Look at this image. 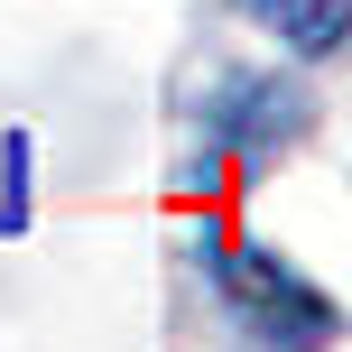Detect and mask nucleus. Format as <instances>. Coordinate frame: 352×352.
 <instances>
[{"instance_id":"nucleus-1","label":"nucleus","mask_w":352,"mask_h":352,"mask_svg":"<svg viewBox=\"0 0 352 352\" xmlns=\"http://www.w3.org/2000/svg\"><path fill=\"white\" fill-rule=\"evenodd\" d=\"M213 287H223V306L241 316L250 343H278V352H324L343 334L334 297H324L316 278H306L297 260H278V250H213Z\"/></svg>"},{"instance_id":"nucleus-2","label":"nucleus","mask_w":352,"mask_h":352,"mask_svg":"<svg viewBox=\"0 0 352 352\" xmlns=\"http://www.w3.org/2000/svg\"><path fill=\"white\" fill-rule=\"evenodd\" d=\"M306 111L316 102H306L297 84H278V74H223V84L204 93V148L232 158V167H260V158H278L306 130Z\"/></svg>"},{"instance_id":"nucleus-3","label":"nucleus","mask_w":352,"mask_h":352,"mask_svg":"<svg viewBox=\"0 0 352 352\" xmlns=\"http://www.w3.org/2000/svg\"><path fill=\"white\" fill-rule=\"evenodd\" d=\"M260 28H278L297 56H334L343 47V0H241Z\"/></svg>"}]
</instances>
